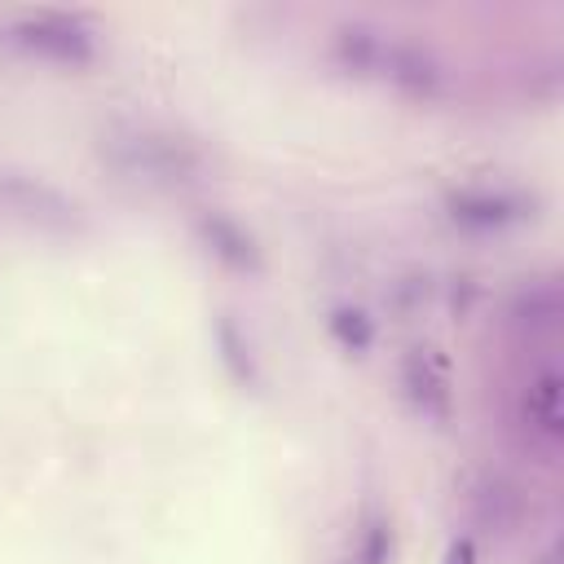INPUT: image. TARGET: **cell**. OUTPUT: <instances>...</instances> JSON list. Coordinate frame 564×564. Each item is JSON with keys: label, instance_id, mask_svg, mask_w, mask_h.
Wrapping results in <instances>:
<instances>
[{"label": "cell", "instance_id": "8", "mask_svg": "<svg viewBox=\"0 0 564 564\" xmlns=\"http://www.w3.org/2000/svg\"><path fill=\"white\" fill-rule=\"evenodd\" d=\"M220 348H225V366L242 379V383H251V352H247V344L238 339V330H234V322H220Z\"/></svg>", "mask_w": 564, "mask_h": 564}, {"label": "cell", "instance_id": "1", "mask_svg": "<svg viewBox=\"0 0 564 564\" xmlns=\"http://www.w3.org/2000/svg\"><path fill=\"white\" fill-rule=\"evenodd\" d=\"M4 40L22 53L48 57V62H88L93 57V35L84 31V22L66 18V13H40V18H22L4 31Z\"/></svg>", "mask_w": 564, "mask_h": 564}, {"label": "cell", "instance_id": "6", "mask_svg": "<svg viewBox=\"0 0 564 564\" xmlns=\"http://www.w3.org/2000/svg\"><path fill=\"white\" fill-rule=\"evenodd\" d=\"M524 414L546 432V436H560L564 432V388H560V375L546 370L529 383V397H524Z\"/></svg>", "mask_w": 564, "mask_h": 564}, {"label": "cell", "instance_id": "3", "mask_svg": "<svg viewBox=\"0 0 564 564\" xmlns=\"http://www.w3.org/2000/svg\"><path fill=\"white\" fill-rule=\"evenodd\" d=\"M405 392L419 414L449 419V361L436 348H414L405 357Z\"/></svg>", "mask_w": 564, "mask_h": 564}, {"label": "cell", "instance_id": "4", "mask_svg": "<svg viewBox=\"0 0 564 564\" xmlns=\"http://www.w3.org/2000/svg\"><path fill=\"white\" fill-rule=\"evenodd\" d=\"M524 198L516 194H489V189H467V194H454L449 198V216L458 225H471V229H498L507 220H520L524 216Z\"/></svg>", "mask_w": 564, "mask_h": 564}, {"label": "cell", "instance_id": "5", "mask_svg": "<svg viewBox=\"0 0 564 564\" xmlns=\"http://www.w3.org/2000/svg\"><path fill=\"white\" fill-rule=\"evenodd\" d=\"M203 238H207L212 256H220L229 269H242V273L260 269V251H256L251 234L242 225H234L229 216H207L203 220Z\"/></svg>", "mask_w": 564, "mask_h": 564}, {"label": "cell", "instance_id": "7", "mask_svg": "<svg viewBox=\"0 0 564 564\" xmlns=\"http://www.w3.org/2000/svg\"><path fill=\"white\" fill-rule=\"evenodd\" d=\"M330 330H335V339H339L344 348H352V352L370 348V339H375L370 317H366L361 308H335V313H330Z\"/></svg>", "mask_w": 564, "mask_h": 564}, {"label": "cell", "instance_id": "9", "mask_svg": "<svg viewBox=\"0 0 564 564\" xmlns=\"http://www.w3.org/2000/svg\"><path fill=\"white\" fill-rule=\"evenodd\" d=\"M388 560V529H370L366 533V551H361V564H383Z\"/></svg>", "mask_w": 564, "mask_h": 564}, {"label": "cell", "instance_id": "10", "mask_svg": "<svg viewBox=\"0 0 564 564\" xmlns=\"http://www.w3.org/2000/svg\"><path fill=\"white\" fill-rule=\"evenodd\" d=\"M445 564H476V546H471L467 538H458V542L449 546V555H445Z\"/></svg>", "mask_w": 564, "mask_h": 564}, {"label": "cell", "instance_id": "2", "mask_svg": "<svg viewBox=\"0 0 564 564\" xmlns=\"http://www.w3.org/2000/svg\"><path fill=\"white\" fill-rule=\"evenodd\" d=\"M119 167L145 181H189L194 172V150L176 137H150L137 132L132 141H119Z\"/></svg>", "mask_w": 564, "mask_h": 564}]
</instances>
